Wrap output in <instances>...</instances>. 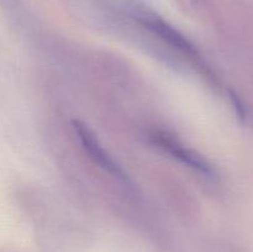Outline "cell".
Listing matches in <instances>:
<instances>
[{
  "label": "cell",
  "mask_w": 253,
  "mask_h": 252,
  "mask_svg": "<svg viewBox=\"0 0 253 252\" xmlns=\"http://www.w3.org/2000/svg\"><path fill=\"white\" fill-rule=\"evenodd\" d=\"M151 138L158 147L162 148L165 152L169 153L170 156L179 161L183 165H187L192 169L197 170L198 173L203 174L204 177H214L215 172L211 166L207 162V160L195 153L194 151L189 150L179 141L174 140L172 136L162 131H155L151 133Z\"/></svg>",
  "instance_id": "cell-1"
},
{
  "label": "cell",
  "mask_w": 253,
  "mask_h": 252,
  "mask_svg": "<svg viewBox=\"0 0 253 252\" xmlns=\"http://www.w3.org/2000/svg\"><path fill=\"white\" fill-rule=\"evenodd\" d=\"M73 127L76 130L77 135H78L79 140H81L82 145L85 148L86 152L89 153L91 160L96 163V165L100 166L101 168L109 172L110 174L115 175L119 179L126 180V175L124 173V170L119 167L115 163V161L105 152V150L103 148V146L99 143V141L96 140L95 136L93 135L90 130L84 125L83 123L78 120L73 121Z\"/></svg>",
  "instance_id": "cell-2"
},
{
  "label": "cell",
  "mask_w": 253,
  "mask_h": 252,
  "mask_svg": "<svg viewBox=\"0 0 253 252\" xmlns=\"http://www.w3.org/2000/svg\"><path fill=\"white\" fill-rule=\"evenodd\" d=\"M140 21L150 31H152L153 34L160 36L161 39H163L166 42L172 44V46L177 47L178 49L184 52L185 54L192 57H198V52L195 49V47L179 31H177L174 27H172L169 24L163 21L162 19H160L157 16L146 15V16L141 17Z\"/></svg>",
  "instance_id": "cell-3"
}]
</instances>
